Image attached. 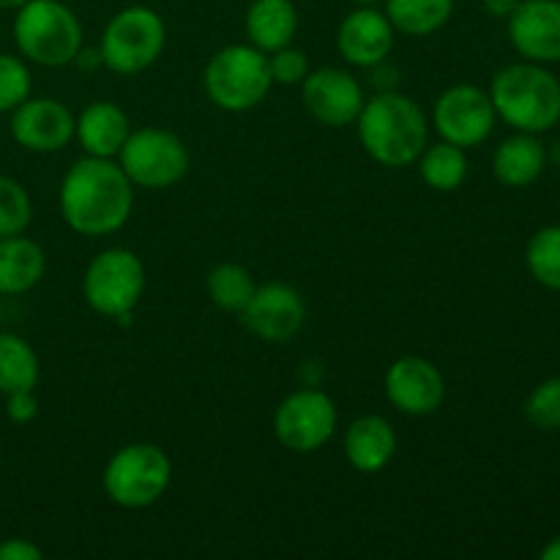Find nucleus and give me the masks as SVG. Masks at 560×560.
<instances>
[{
    "label": "nucleus",
    "mask_w": 560,
    "mask_h": 560,
    "mask_svg": "<svg viewBox=\"0 0 560 560\" xmlns=\"http://www.w3.org/2000/svg\"><path fill=\"white\" fill-rule=\"evenodd\" d=\"M60 217L85 238L113 235L129 222L135 208V184L115 159L82 156L66 170L58 191Z\"/></svg>",
    "instance_id": "1"
},
{
    "label": "nucleus",
    "mask_w": 560,
    "mask_h": 560,
    "mask_svg": "<svg viewBox=\"0 0 560 560\" xmlns=\"http://www.w3.org/2000/svg\"><path fill=\"white\" fill-rule=\"evenodd\" d=\"M353 126L366 156L392 170L416 164L430 142V118L421 104L397 91L366 98Z\"/></svg>",
    "instance_id": "2"
},
{
    "label": "nucleus",
    "mask_w": 560,
    "mask_h": 560,
    "mask_svg": "<svg viewBox=\"0 0 560 560\" xmlns=\"http://www.w3.org/2000/svg\"><path fill=\"white\" fill-rule=\"evenodd\" d=\"M487 93L498 118L514 131L545 135L560 124V80L545 63L523 60L503 66Z\"/></svg>",
    "instance_id": "3"
},
{
    "label": "nucleus",
    "mask_w": 560,
    "mask_h": 560,
    "mask_svg": "<svg viewBox=\"0 0 560 560\" xmlns=\"http://www.w3.org/2000/svg\"><path fill=\"white\" fill-rule=\"evenodd\" d=\"M14 44L27 63L60 69L74 63L82 49V22L60 0H27L16 9Z\"/></svg>",
    "instance_id": "4"
},
{
    "label": "nucleus",
    "mask_w": 560,
    "mask_h": 560,
    "mask_svg": "<svg viewBox=\"0 0 560 560\" xmlns=\"http://www.w3.org/2000/svg\"><path fill=\"white\" fill-rule=\"evenodd\" d=\"M202 88L213 107L224 113H249L271 93L268 55L246 44H228L202 69Z\"/></svg>",
    "instance_id": "5"
},
{
    "label": "nucleus",
    "mask_w": 560,
    "mask_h": 560,
    "mask_svg": "<svg viewBox=\"0 0 560 560\" xmlns=\"http://www.w3.org/2000/svg\"><path fill=\"white\" fill-rule=\"evenodd\" d=\"M102 485L115 506L148 509L167 495L173 463L156 443H129L107 459Z\"/></svg>",
    "instance_id": "6"
},
{
    "label": "nucleus",
    "mask_w": 560,
    "mask_h": 560,
    "mask_svg": "<svg viewBox=\"0 0 560 560\" xmlns=\"http://www.w3.org/2000/svg\"><path fill=\"white\" fill-rule=\"evenodd\" d=\"M167 25L162 14L148 5H126L104 25L98 55L102 66L124 77L142 74L151 69L164 52Z\"/></svg>",
    "instance_id": "7"
},
{
    "label": "nucleus",
    "mask_w": 560,
    "mask_h": 560,
    "mask_svg": "<svg viewBox=\"0 0 560 560\" xmlns=\"http://www.w3.org/2000/svg\"><path fill=\"white\" fill-rule=\"evenodd\" d=\"M115 162L120 164L131 184L153 191L180 184L191 167L186 142L173 131L156 129V126L131 129Z\"/></svg>",
    "instance_id": "8"
},
{
    "label": "nucleus",
    "mask_w": 560,
    "mask_h": 560,
    "mask_svg": "<svg viewBox=\"0 0 560 560\" xmlns=\"http://www.w3.org/2000/svg\"><path fill=\"white\" fill-rule=\"evenodd\" d=\"M145 262L131 249H104L93 257L82 277V295L88 306L104 317L126 320L145 293Z\"/></svg>",
    "instance_id": "9"
},
{
    "label": "nucleus",
    "mask_w": 560,
    "mask_h": 560,
    "mask_svg": "<svg viewBox=\"0 0 560 560\" xmlns=\"http://www.w3.org/2000/svg\"><path fill=\"white\" fill-rule=\"evenodd\" d=\"M337 424V402L320 388H299L273 410V435L293 454H312L326 446Z\"/></svg>",
    "instance_id": "10"
},
{
    "label": "nucleus",
    "mask_w": 560,
    "mask_h": 560,
    "mask_svg": "<svg viewBox=\"0 0 560 560\" xmlns=\"http://www.w3.org/2000/svg\"><path fill=\"white\" fill-rule=\"evenodd\" d=\"M495 124L498 113L492 107L490 93L470 82L446 88L432 109V126L441 140L465 148V151L487 142Z\"/></svg>",
    "instance_id": "11"
},
{
    "label": "nucleus",
    "mask_w": 560,
    "mask_h": 560,
    "mask_svg": "<svg viewBox=\"0 0 560 560\" xmlns=\"http://www.w3.org/2000/svg\"><path fill=\"white\" fill-rule=\"evenodd\" d=\"M301 102L304 109L328 129L353 126L364 107V88L350 71L337 66H323L306 74L301 82Z\"/></svg>",
    "instance_id": "12"
},
{
    "label": "nucleus",
    "mask_w": 560,
    "mask_h": 560,
    "mask_svg": "<svg viewBox=\"0 0 560 560\" xmlns=\"http://www.w3.org/2000/svg\"><path fill=\"white\" fill-rule=\"evenodd\" d=\"M306 320V306L299 290L284 282L257 284L255 295L241 312L246 331L268 345L290 342Z\"/></svg>",
    "instance_id": "13"
},
{
    "label": "nucleus",
    "mask_w": 560,
    "mask_h": 560,
    "mask_svg": "<svg viewBox=\"0 0 560 560\" xmlns=\"http://www.w3.org/2000/svg\"><path fill=\"white\" fill-rule=\"evenodd\" d=\"M11 137L31 153H55L74 140V115L49 96H27L9 120Z\"/></svg>",
    "instance_id": "14"
},
{
    "label": "nucleus",
    "mask_w": 560,
    "mask_h": 560,
    "mask_svg": "<svg viewBox=\"0 0 560 560\" xmlns=\"http://www.w3.org/2000/svg\"><path fill=\"white\" fill-rule=\"evenodd\" d=\"M386 397L399 413L432 416L446 399L443 372L424 355H402L386 372Z\"/></svg>",
    "instance_id": "15"
},
{
    "label": "nucleus",
    "mask_w": 560,
    "mask_h": 560,
    "mask_svg": "<svg viewBox=\"0 0 560 560\" xmlns=\"http://www.w3.org/2000/svg\"><path fill=\"white\" fill-rule=\"evenodd\" d=\"M509 42L534 63H560V0H520L509 16Z\"/></svg>",
    "instance_id": "16"
},
{
    "label": "nucleus",
    "mask_w": 560,
    "mask_h": 560,
    "mask_svg": "<svg viewBox=\"0 0 560 560\" xmlns=\"http://www.w3.org/2000/svg\"><path fill=\"white\" fill-rule=\"evenodd\" d=\"M397 31L388 22L386 11H377L375 5H355L337 31V49L350 66L359 69H375L386 63L394 49Z\"/></svg>",
    "instance_id": "17"
},
{
    "label": "nucleus",
    "mask_w": 560,
    "mask_h": 560,
    "mask_svg": "<svg viewBox=\"0 0 560 560\" xmlns=\"http://www.w3.org/2000/svg\"><path fill=\"white\" fill-rule=\"evenodd\" d=\"M397 454V432L392 421L383 416L370 413L350 421L345 432V459L359 474H381Z\"/></svg>",
    "instance_id": "18"
},
{
    "label": "nucleus",
    "mask_w": 560,
    "mask_h": 560,
    "mask_svg": "<svg viewBox=\"0 0 560 560\" xmlns=\"http://www.w3.org/2000/svg\"><path fill=\"white\" fill-rule=\"evenodd\" d=\"M129 135V113L115 102H91L74 118V140L88 156L115 159Z\"/></svg>",
    "instance_id": "19"
},
{
    "label": "nucleus",
    "mask_w": 560,
    "mask_h": 560,
    "mask_svg": "<svg viewBox=\"0 0 560 560\" xmlns=\"http://www.w3.org/2000/svg\"><path fill=\"white\" fill-rule=\"evenodd\" d=\"M547 159L550 153L539 135L517 131V135L506 137L492 153V175L498 178V184L509 186V189H525L541 178Z\"/></svg>",
    "instance_id": "20"
},
{
    "label": "nucleus",
    "mask_w": 560,
    "mask_h": 560,
    "mask_svg": "<svg viewBox=\"0 0 560 560\" xmlns=\"http://www.w3.org/2000/svg\"><path fill=\"white\" fill-rule=\"evenodd\" d=\"M246 38L262 52L290 47L299 33V9L293 0H252L246 9Z\"/></svg>",
    "instance_id": "21"
},
{
    "label": "nucleus",
    "mask_w": 560,
    "mask_h": 560,
    "mask_svg": "<svg viewBox=\"0 0 560 560\" xmlns=\"http://www.w3.org/2000/svg\"><path fill=\"white\" fill-rule=\"evenodd\" d=\"M47 271V255L25 233L0 238V295L31 293Z\"/></svg>",
    "instance_id": "22"
},
{
    "label": "nucleus",
    "mask_w": 560,
    "mask_h": 560,
    "mask_svg": "<svg viewBox=\"0 0 560 560\" xmlns=\"http://www.w3.org/2000/svg\"><path fill=\"white\" fill-rule=\"evenodd\" d=\"M394 31L405 36H432L454 14L457 0H383Z\"/></svg>",
    "instance_id": "23"
},
{
    "label": "nucleus",
    "mask_w": 560,
    "mask_h": 560,
    "mask_svg": "<svg viewBox=\"0 0 560 560\" xmlns=\"http://www.w3.org/2000/svg\"><path fill=\"white\" fill-rule=\"evenodd\" d=\"M419 164V175L430 189L443 191H457L459 186L468 178V156H465V148L452 145V142H427V148L421 151V156L416 159Z\"/></svg>",
    "instance_id": "24"
},
{
    "label": "nucleus",
    "mask_w": 560,
    "mask_h": 560,
    "mask_svg": "<svg viewBox=\"0 0 560 560\" xmlns=\"http://www.w3.org/2000/svg\"><path fill=\"white\" fill-rule=\"evenodd\" d=\"M38 355L27 339L14 331H0V394L27 392L38 386Z\"/></svg>",
    "instance_id": "25"
},
{
    "label": "nucleus",
    "mask_w": 560,
    "mask_h": 560,
    "mask_svg": "<svg viewBox=\"0 0 560 560\" xmlns=\"http://www.w3.org/2000/svg\"><path fill=\"white\" fill-rule=\"evenodd\" d=\"M206 290L208 299H211L219 310L241 315L244 306L249 304L252 295H255L257 282L255 277H252L249 268L241 266V262H219L217 268L208 271Z\"/></svg>",
    "instance_id": "26"
},
{
    "label": "nucleus",
    "mask_w": 560,
    "mask_h": 560,
    "mask_svg": "<svg viewBox=\"0 0 560 560\" xmlns=\"http://www.w3.org/2000/svg\"><path fill=\"white\" fill-rule=\"evenodd\" d=\"M525 266L541 288L560 293V224H547L530 235Z\"/></svg>",
    "instance_id": "27"
},
{
    "label": "nucleus",
    "mask_w": 560,
    "mask_h": 560,
    "mask_svg": "<svg viewBox=\"0 0 560 560\" xmlns=\"http://www.w3.org/2000/svg\"><path fill=\"white\" fill-rule=\"evenodd\" d=\"M31 219L33 202L25 186L11 175H0V238L25 233Z\"/></svg>",
    "instance_id": "28"
},
{
    "label": "nucleus",
    "mask_w": 560,
    "mask_h": 560,
    "mask_svg": "<svg viewBox=\"0 0 560 560\" xmlns=\"http://www.w3.org/2000/svg\"><path fill=\"white\" fill-rule=\"evenodd\" d=\"M525 419L541 432H560V375L541 381L525 399Z\"/></svg>",
    "instance_id": "29"
},
{
    "label": "nucleus",
    "mask_w": 560,
    "mask_h": 560,
    "mask_svg": "<svg viewBox=\"0 0 560 560\" xmlns=\"http://www.w3.org/2000/svg\"><path fill=\"white\" fill-rule=\"evenodd\" d=\"M33 77L27 60L16 55L0 52V115L11 113L31 96Z\"/></svg>",
    "instance_id": "30"
},
{
    "label": "nucleus",
    "mask_w": 560,
    "mask_h": 560,
    "mask_svg": "<svg viewBox=\"0 0 560 560\" xmlns=\"http://www.w3.org/2000/svg\"><path fill=\"white\" fill-rule=\"evenodd\" d=\"M268 71H271L273 85H301L310 74V58L306 52L295 49L293 44L290 47L277 49V52H268Z\"/></svg>",
    "instance_id": "31"
},
{
    "label": "nucleus",
    "mask_w": 560,
    "mask_h": 560,
    "mask_svg": "<svg viewBox=\"0 0 560 560\" xmlns=\"http://www.w3.org/2000/svg\"><path fill=\"white\" fill-rule=\"evenodd\" d=\"M5 416H9L14 424H31V421L38 416L36 388L5 394Z\"/></svg>",
    "instance_id": "32"
},
{
    "label": "nucleus",
    "mask_w": 560,
    "mask_h": 560,
    "mask_svg": "<svg viewBox=\"0 0 560 560\" xmlns=\"http://www.w3.org/2000/svg\"><path fill=\"white\" fill-rule=\"evenodd\" d=\"M44 550L31 539H20V536H11V539L0 541V560H42Z\"/></svg>",
    "instance_id": "33"
},
{
    "label": "nucleus",
    "mask_w": 560,
    "mask_h": 560,
    "mask_svg": "<svg viewBox=\"0 0 560 560\" xmlns=\"http://www.w3.org/2000/svg\"><path fill=\"white\" fill-rule=\"evenodd\" d=\"M481 5H485L487 14L495 16V20H509L512 11L520 5V0H481Z\"/></svg>",
    "instance_id": "34"
},
{
    "label": "nucleus",
    "mask_w": 560,
    "mask_h": 560,
    "mask_svg": "<svg viewBox=\"0 0 560 560\" xmlns=\"http://www.w3.org/2000/svg\"><path fill=\"white\" fill-rule=\"evenodd\" d=\"M539 558L541 560H560V536H556V539H550L545 547H541Z\"/></svg>",
    "instance_id": "35"
},
{
    "label": "nucleus",
    "mask_w": 560,
    "mask_h": 560,
    "mask_svg": "<svg viewBox=\"0 0 560 560\" xmlns=\"http://www.w3.org/2000/svg\"><path fill=\"white\" fill-rule=\"evenodd\" d=\"M27 0H0V9H11V11H16L20 9V5H25Z\"/></svg>",
    "instance_id": "36"
},
{
    "label": "nucleus",
    "mask_w": 560,
    "mask_h": 560,
    "mask_svg": "<svg viewBox=\"0 0 560 560\" xmlns=\"http://www.w3.org/2000/svg\"><path fill=\"white\" fill-rule=\"evenodd\" d=\"M350 3H355V5H377V3H383V0H350Z\"/></svg>",
    "instance_id": "37"
}]
</instances>
